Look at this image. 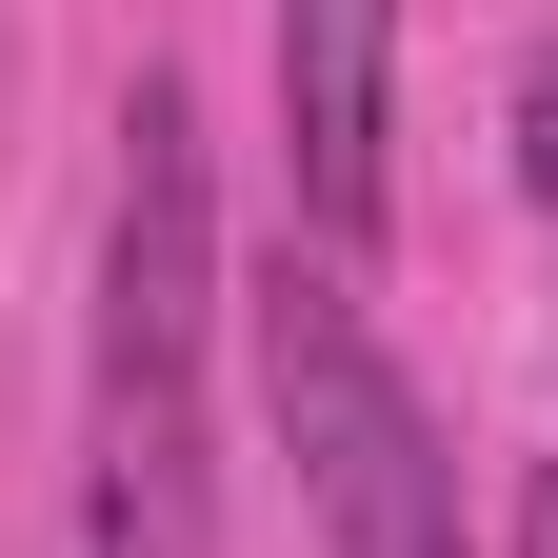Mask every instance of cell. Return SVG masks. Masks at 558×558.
Listing matches in <instances>:
<instances>
[{"label":"cell","mask_w":558,"mask_h":558,"mask_svg":"<svg viewBox=\"0 0 558 558\" xmlns=\"http://www.w3.org/2000/svg\"><path fill=\"white\" fill-rule=\"evenodd\" d=\"M259 399H279V459H300L339 558H459V459L418 418V379L379 360V319L339 300V259L259 279Z\"/></svg>","instance_id":"obj_1"},{"label":"cell","mask_w":558,"mask_h":558,"mask_svg":"<svg viewBox=\"0 0 558 558\" xmlns=\"http://www.w3.org/2000/svg\"><path fill=\"white\" fill-rule=\"evenodd\" d=\"M81 558H220V439H199V339H120V319H100Z\"/></svg>","instance_id":"obj_2"},{"label":"cell","mask_w":558,"mask_h":558,"mask_svg":"<svg viewBox=\"0 0 558 558\" xmlns=\"http://www.w3.org/2000/svg\"><path fill=\"white\" fill-rule=\"evenodd\" d=\"M379 100H399V0H279V160H300L319 259L379 240Z\"/></svg>","instance_id":"obj_3"},{"label":"cell","mask_w":558,"mask_h":558,"mask_svg":"<svg viewBox=\"0 0 558 558\" xmlns=\"http://www.w3.org/2000/svg\"><path fill=\"white\" fill-rule=\"evenodd\" d=\"M519 199H538V220H558V60H538V81H519Z\"/></svg>","instance_id":"obj_4"},{"label":"cell","mask_w":558,"mask_h":558,"mask_svg":"<svg viewBox=\"0 0 558 558\" xmlns=\"http://www.w3.org/2000/svg\"><path fill=\"white\" fill-rule=\"evenodd\" d=\"M519 558H558V459H519Z\"/></svg>","instance_id":"obj_5"}]
</instances>
